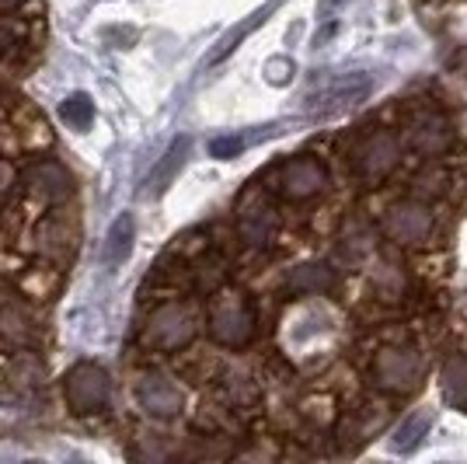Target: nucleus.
<instances>
[{
    "label": "nucleus",
    "mask_w": 467,
    "mask_h": 464,
    "mask_svg": "<svg viewBox=\"0 0 467 464\" xmlns=\"http://www.w3.org/2000/svg\"><path fill=\"white\" fill-rule=\"evenodd\" d=\"M206 329L220 346L241 349L254 335V308L241 290H220L210 297L206 308Z\"/></svg>",
    "instance_id": "f257e3e1"
},
{
    "label": "nucleus",
    "mask_w": 467,
    "mask_h": 464,
    "mask_svg": "<svg viewBox=\"0 0 467 464\" xmlns=\"http://www.w3.org/2000/svg\"><path fill=\"white\" fill-rule=\"evenodd\" d=\"M63 398L78 416H91V412H105L109 398H112V381L105 367H98L91 360H80L67 370L63 377Z\"/></svg>",
    "instance_id": "f03ea898"
},
{
    "label": "nucleus",
    "mask_w": 467,
    "mask_h": 464,
    "mask_svg": "<svg viewBox=\"0 0 467 464\" xmlns=\"http://www.w3.org/2000/svg\"><path fill=\"white\" fill-rule=\"evenodd\" d=\"M398 164H401V140L388 133V130H377V133L363 136L359 147L352 151V168H356L359 182L367 189L380 185Z\"/></svg>",
    "instance_id": "7ed1b4c3"
},
{
    "label": "nucleus",
    "mask_w": 467,
    "mask_h": 464,
    "mask_svg": "<svg viewBox=\"0 0 467 464\" xmlns=\"http://www.w3.org/2000/svg\"><path fill=\"white\" fill-rule=\"evenodd\" d=\"M195 332H199V322L185 304H161L143 325V346L171 353V349L189 346Z\"/></svg>",
    "instance_id": "20e7f679"
},
{
    "label": "nucleus",
    "mask_w": 467,
    "mask_h": 464,
    "mask_svg": "<svg viewBox=\"0 0 467 464\" xmlns=\"http://www.w3.org/2000/svg\"><path fill=\"white\" fill-rule=\"evenodd\" d=\"M373 385L388 395H411L422 385V356L415 349L388 346L373 356Z\"/></svg>",
    "instance_id": "39448f33"
},
{
    "label": "nucleus",
    "mask_w": 467,
    "mask_h": 464,
    "mask_svg": "<svg viewBox=\"0 0 467 464\" xmlns=\"http://www.w3.org/2000/svg\"><path fill=\"white\" fill-rule=\"evenodd\" d=\"M384 234L390 241L405 245V248L429 245V237H432V210L419 199H401V203L388 206V213H384Z\"/></svg>",
    "instance_id": "423d86ee"
},
{
    "label": "nucleus",
    "mask_w": 467,
    "mask_h": 464,
    "mask_svg": "<svg viewBox=\"0 0 467 464\" xmlns=\"http://www.w3.org/2000/svg\"><path fill=\"white\" fill-rule=\"evenodd\" d=\"M273 185L286 199H311L325 189V168L314 157H296L273 174Z\"/></svg>",
    "instance_id": "0eeeda50"
},
{
    "label": "nucleus",
    "mask_w": 467,
    "mask_h": 464,
    "mask_svg": "<svg viewBox=\"0 0 467 464\" xmlns=\"http://www.w3.org/2000/svg\"><path fill=\"white\" fill-rule=\"evenodd\" d=\"M409 143L419 151L422 157H440L450 151L453 143V133H450V122L436 109H422L415 112L409 122Z\"/></svg>",
    "instance_id": "6e6552de"
},
{
    "label": "nucleus",
    "mask_w": 467,
    "mask_h": 464,
    "mask_svg": "<svg viewBox=\"0 0 467 464\" xmlns=\"http://www.w3.org/2000/svg\"><path fill=\"white\" fill-rule=\"evenodd\" d=\"M137 398L140 406L147 408L150 416H157V419H171V416L182 412V391L164 374H143L137 385Z\"/></svg>",
    "instance_id": "1a4fd4ad"
},
{
    "label": "nucleus",
    "mask_w": 467,
    "mask_h": 464,
    "mask_svg": "<svg viewBox=\"0 0 467 464\" xmlns=\"http://www.w3.org/2000/svg\"><path fill=\"white\" fill-rule=\"evenodd\" d=\"M373 80L367 74H352V78H342L335 80L325 95L317 98V105H314V116L328 119V116H338V112H349L356 109L363 98L370 95Z\"/></svg>",
    "instance_id": "9d476101"
},
{
    "label": "nucleus",
    "mask_w": 467,
    "mask_h": 464,
    "mask_svg": "<svg viewBox=\"0 0 467 464\" xmlns=\"http://www.w3.org/2000/svg\"><path fill=\"white\" fill-rule=\"evenodd\" d=\"M237 234H241V241L244 245H254V248H262V245H269L275 234V213L269 203H262V199H252V203H244V210L237 216Z\"/></svg>",
    "instance_id": "9b49d317"
},
{
    "label": "nucleus",
    "mask_w": 467,
    "mask_h": 464,
    "mask_svg": "<svg viewBox=\"0 0 467 464\" xmlns=\"http://www.w3.org/2000/svg\"><path fill=\"white\" fill-rule=\"evenodd\" d=\"M39 339V329H36V318L25 304H4L0 308V343L11 349L32 346Z\"/></svg>",
    "instance_id": "f8f14e48"
},
{
    "label": "nucleus",
    "mask_w": 467,
    "mask_h": 464,
    "mask_svg": "<svg viewBox=\"0 0 467 464\" xmlns=\"http://www.w3.org/2000/svg\"><path fill=\"white\" fill-rule=\"evenodd\" d=\"M335 287V269H328L325 262H307L300 269H293V276L286 279V290L300 293V297H321Z\"/></svg>",
    "instance_id": "ddd939ff"
},
{
    "label": "nucleus",
    "mask_w": 467,
    "mask_h": 464,
    "mask_svg": "<svg viewBox=\"0 0 467 464\" xmlns=\"http://www.w3.org/2000/svg\"><path fill=\"white\" fill-rule=\"evenodd\" d=\"M440 387H443L447 406L467 412V353L447 356V364L440 370Z\"/></svg>",
    "instance_id": "4468645a"
},
{
    "label": "nucleus",
    "mask_w": 467,
    "mask_h": 464,
    "mask_svg": "<svg viewBox=\"0 0 467 464\" xmlns=\"http://www.w3.org/2000/svg\"><path fill=\"white\" fill-rule=\"evenodd\" d=\"M185 154H189V136H178L175 143L168 147V154L161 157V164L150 172V178H147V195L168 193V185L175 182V174L182 172V164H185Z\"/></svg>",
    "instance_id": "2eb2a0df"
},
{
    "label": "nucleus",
    "mask_w": 467,
    "mask_h": 464,
    "mask_svg": "<svg viewBox=\"0 0 467 464\" xmlns=\"http://www.w3.org/2000/svg\"><path fill=\"white\" fill-rule=\"evenodd\" d=\"M429 426H432V412L429 408H419V412L405 416L401 426L394 429V437H390V450L394 454H411L429 437Z\"/></svg>",
    "instance_id": "dca6fc26"
},
{
    "label": "nucleus",
    "mask_w": 467,
    "mask_h": 464,
    "mask_svg": "<svg viewBox=\"0 0 467 464\" xmlns=\"http://www.w3.org/2000/svg\"><path fill=\"white\" fill-rule=\"evenodd\" d=\"M28 185H32V193H39L42 199H63V195L70 193V178L67 172L59 168V164H39V168H32L28 178H25Z\"/></svg>",
    "instance_id": "f3484780"
},
{
    "label": "nucleus",
    "mask_w": 467,
    "mask_h": 464,
    "mask_svg": "<svg viewBox=\"0 0 467 464\" xmlns=\"http://www.w3.org/2000/svg\"><path fill=\"white\" fill-rule=\"evenodd\" d=\"M133 216H119L116 224H112V231H109V245H105V262L109 266H119L122 258H130L133 252Z\"/></svg>",
    "instance_id": "a211bd4d"
},
{
    "label": "nucleus",
    "mask_w": 467,
    "mask_h": 464,
    "mask_svg": "<svg viewBox=\"0 0 467 464\" xmlns=\"http://www.w3.org/2000/svg\"><path fill=\"white\" fill-rule=\"evenodd\" d=\"M273 7H275V4H269V7H262V11H254V15H252V18H248V21H241L237 28H231V32H227L223 39L216 42V49H213V53H210V59H206V63L213 67V63H220V59H227V57H231L234 49L241 46V39H244V36L252 32L254 25H262V21L269 18V11H273Z\"/></svg>",
    "instance_id": "6ab92c4d"
},
{
    "label": "nucleus",
    "mask_w": 467,
    "mask_h": 464,
    "mask_svg": "<svg viewBox=\"0 0 467 464\" xmlns=\"http://www.w3.org/2000/svg\"><path fill=\"white\" fill-rule=\"evenodd\" d=\"M450 185H453V172L447 168H440V164H432L426 172L415 174V182H411V189L419 195H429V199H436V195H447Z\"/></svg>",
    "instance_id": "aec40b11"
},
{
    "label": "nucleus",
    "mask_w": 467,
    "mask_h": 464,
    "mask_svg": "<svg viewBox=\"0 0 467 464\" xmlns=\"http://www.w3.org/2000/svg\"><path fill=\"white\" fill-rule=\"evenodd\" d=\"M59 116L67 119L74 130H88V126H91V119H95V105H91V98L88 95H74V98H67V101H63Z\"/></svg>",
    "instance_id": "412c9836"
},
{
    "label": "nucleus",
    "mask_w": 467,
    "mask_h": 464,
    "mask_svg": "<svg viewBox=\"0 0 467 464\" xmlns=\"http://www.w3.org/2000/svg\"><path fill=\"white\" fill-rule=\"evenodd\" d=\"M384 419H388V408H384V406L356 408V440H367V437H373V433L384 426Z\"/></svg>",
    "instance_id": "4be33fe9"
},
{
    "label": "nucleus",
    "mask_w": 467,
    "mask_h": 464,
    "mask_svg": "<svg viewBox=\"0 0 467 464\" xmlns=\"http://www.w3.org/2000/svg\"><path fill=\"white\" fill-rule=\"evenodd\" d=\"M241 147H244V140H241V136H216L213 143H210V154L220 157V161H227V157H234Z\"/></svg>",
    "instance_id": "5701e85b"
},
{
    "label": "nucleus",
    "mask_w": 467,
    "mask_h": 464,
    "mask_svg": "<svg viewBox=\"0 0 467 464\" xmlns=\"http://www.w3.org/2000/svg\"><path fill=\"white\" fill-rule=\"evenodd\" d=\"M338 4H346V0H317V15H331Z\"/></svg>",
    "instance_id": "b1692460"
},
{
    "label": "nucleus",
    "mask_w": 467,
    "mask_h": 464,
    "mask_svg": "<svg viewBox=\"0 0 467 464\" xmlns=\"http://www.w3.org/2000/svg\"><path fill=\"white\" fill-rule=\"evenodd\" d=\"M11 4H18V0H11Z\"/></svg>",
    "instance_id": "393cba45"
}]
</instances>
